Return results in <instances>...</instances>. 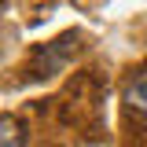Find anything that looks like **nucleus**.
I'll return each mask as SVG.
<instances>
[{
  "instance_id": "nucleus-2",
  "label": "nucleus",
  "mask_w": 147,
  "mask_h": 147,
  "mask_svg": "<svg viewBox=\"0 0 147 147\" xmlns=\"http://www.w3.org/2000/svg\"><path fill=\"white\" fill-rule=\"evenodd\" d=\"M125 103L129 110H136L140 118H147V74H136L125 88Z\"/></svg>"
},
{
  "instance_id": "nucleus-3",
  "label": "nucleus",
  "mask_w": 147,
  "mask_h": 147,
  "mask_svg": "<svg viewBox=\"0 0 147 147\" xmlns=\"http://www.w3.org/2000/svg\"><path fill=\"white\" fill-rule=\"evenodd\" d=\"M18 132H22V125L11 121V114H4V147H18V140H22Z\"/></svg>"
},
{
  "instance_id": "nucleus-1",
  "label": "nucleus",
  "mask_w": 147,
  "mask_h": 147,
  "mask_svg": "<svg viewBox=\"0 0 147 147\" xmlns=\"http://www.w3.org/2000/svg\"><path fill=\"white\" fill-rule=\"evenodd\" d=\"M74 44H77V33H66L59 40H52V44H44V48H37L33 52V77H52L55 70H63Z\"/></svg>"
}]
</instances>
